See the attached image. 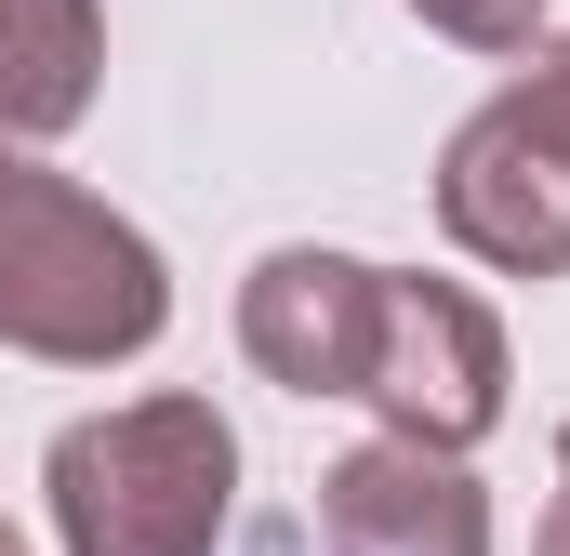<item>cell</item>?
<instances>
[{
    "instance_id": "1",
    "label": "cell",
    "mask_w": 570,
    "mask_h": 556,
    "mask_svg": "<svg viewBox=\"0 0 570 556\" xmlns=\"http://www.w3.org/2000/svg\"><path fill=\"white\" fill-rule=\"evenodd\" d=\"M173 331V266L134 212L67 186L40 146H0V345L40 371H120Z\"/></svg>"
},
{
    "instance_id": "2",
    "label": "cell",
    "mask_w": 570,
    "mask_h": 556,
    "mask_svg": "<svg viewBox=\"0 0 570 556\" xmlns=\"http://www.w3.org/2000/svg\"><path fill=\"white\" fill-rule=\"evenodd\" d=\"M67 556H213L239 517V424L213 398H120L40 450Z\"/></svg>"
},
{
    "instance_id": "3",
    "label": "cell",
    "mask_w": 570,
    "mask_h": 556,
    "mask_svg": "<svg viewBox=\"0 0 570 556\" xmlns=\"http://www.w3.org/2000/svg\"><path fill=\"white\" fill-rule=\"evenodd\" d=\"M438 226L491 278H570V40H531V67L438 146Z\"/></svg>"
},
{
    "instance_id": "4",
    "label": "cell",
    "mask_w": 570,
    "mask_h": 556,
    "mask_svg": "<svg viewBox=\"0 0 570 556\" xmlns=\"http://www.w3.org/2000/svg\"><path fill=\"white\" fill-rule=\"evenodd\" d=\"M358 398H372V424H385V437H412V450H451V464H464V450L504 424V318H491L464 278L385 266Z\"/></svg>"
},
{
    "instance_id": "5",
    "label": "cell",
    "mask_w": 570,
    "mask_h": 556,
    "mask_svg": "<svg viewBox=\"0 0 570 556\" xmlns=\"http://www.w3.org/2000/svg\"><path fill=\"white\" fill-rule=\"evenodd\" d=\"M372 305H385V266L292 239V252H266V266L239 278V358H253L266 385H292V398H358Z\"/></svg>"
},
{
    "instance_id": "6",
    "label": "cell",
    "mask_w": 570,
    "mask_h": 556,
    "mask_svg": "<svg viewBox=\"0 0 570 556\" xmlns=\"http://www.w3.org/2000/svg\"><path fill=\"white\" fill-rule=\"evenodd\" d=\"M318 544L332 556H491V490L412 450V437H358L332 477H318Z\"/></svg>"
},
{
    "instance_id": "7",
    "label": "cell",
    "mask_w": 570,
    "mask_h": 556,
    "mask_svg": "<svg viewBox=\"0 0 570 556\" xmlns=\"http://www.w3.org/2000/svg\"><path fill=\"white\" fill-rule=\"evenodd\" d=\"M107 13L94 0H0V146H53L94 120Z\"/></svg>"
},
{
    "instance_id": "8",
    "label": "cell",
    "mask_w": 570,
    "mask_h": 556,
    "mask_svg": "<svg viewBox=\"0 0 570 556\" xmlns=\"http://www.w3.org/2000/svg\"><path fill=\"white\" fill-rule=\"evenodd\" d=\"M438 40H464V53H531L544 40V0H412Z\"/></svg>"
},
{
    "instance_id": "9",
    "label": "cell",
    "mask_w": 570,
    "mask_h": 556,
    "mask_svg": "<svg viewBox=\"0 0 570 556\" xmlns=\"http://www.w3.org/2000/svg\"><path fill=\"white\" fill-rule=\"evenodd\" d=\"M531 556H570V504H558V517H544V530H531Z\"/></svg>"
},
{
    "instance_id": "10",
    "label": "cell",
    "mask_w": 570,
    "mask_h": 556,
    "mask_svg": "<svg viewBox=\"0 0 570 556\" xmlns=\"http://www.w3.org/2000/svg\"><path fill=\"white\" fill-rule=\"evenodd\" d=\"M558 504H570V424H558Z\"/></svg>"
},
{
    "instance_id": "11",
    "label": "cell",
    "mask_w": 570,
    "mask_h": 556,
    "mask_svg": "<svg viewBox=\"0 0 570 556\" xmlns=\"http://www.w3.org/2000/svg\"><path fill=\"white\" fill-rule=\"evenodd\" d=\"M0 556H27V544H13V517H0Z\"/></svg>"
}]
</instances>
